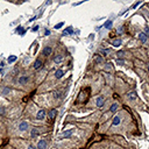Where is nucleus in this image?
I'll return each mask as SVG.
<instances>
[{"label": "nucleus", "mask_w": 149, "mask_h": 149, "mask_svg": "<svg viewBox=\"0 0 149 149\" xmlns=\"http://www.w3.org/2000/svg\"><path fill=\"white\" fill-rule=\"evenodd\" d=\"M16 59H18V57H16L15 55H11V56H9V57L7 58V62H8V63L11 64V63H14V62H15Z\"/></svg>", "instance_id": "21"}, {"label": "nucleus", "mask_w": 149, "mask_h": 149, "mask_svg": "<svg viewBox=\"0 0 149 149\" xmlns=\"http://www.w3.org/2000/svg\"><path fill=\"white\" fill-rule=\"evenodd\" d=\"M110 51H111V49H101L100 50V52L103 54V56H107L110 54Z\"/></svg>", "instance_id": "26"}, {"label": "nucleus", "mask_w": 149, "mask_h": 149, "mask_svg": "<svg viewBox=\"0 0 149 149\" xmlns=\"http://www.w3.org/2000/svg\"><path fill=\"white\" fill-rule=\"evenodd\" d=\"M144 30H146V33H144V34H146V35L149 37V27H146V28H144Z\"/></svg>", "instance_id": "33"}, {"label": "nucleus", "mask_w": 149, "mask_h": 149, "mask_svg": "<svg viewBox=\"0 0 149 149\" xmlns=\"http://www.w3.org/2000/svg\"><path fill=\"white\" fill-rule=\"evenodd\" d=\"M36 19H37V16H33L32 19L29 20V22H32V21H34V20H36Z\"/></svg>", "instance_id": "36"}, {"label": "nucleus", "mask_w": 149, "mask_h": 149, "mask_svg": "<svg viewBox=\"0 0 149 149\" xmlns=\"http://www.w3.org/2000/svg\"><path fill=\"white\" fill-rule=\"evenodd\" d=\"M42 66H43V62H42L40 58H37L35 62H34V69H35V70H40V69H42Z\"/></svg>", "instance_id": "3"}, {"label": "nucleus", "mask_w": 149, "mask_h": 149, "mask_svg": "<svg viewBox=\"0 0 149 149\" xmlns=\"http://www.w3.org/2000/svg\"><path fill=\"white\" fill-rule=\"evenodd\" d=\"M63 58H64L63 55H61V54H59V55H56V56L54 57V62H55L56 64H59V63L63 61Z\"/></svg>", "instance_id": "9"}, {"label": "nucleus", "mask_w": 149, "mask_h": 149, "mask_svg": "<svg viewBox=\"0 0 149 149\" xmlns=\"http://www.w3.org/2000/svg\"><path fill=\"white\" fill-rule=\"evenodd\" d=\"M123 32H125V29H123V27H118V29H117V33L118 34H123Z\"/></svg>", "instance_id": "29"}, {"label": "nucleus", "mask_w": 149, "mask_h": 149, "mask_svg": "<svg viewBox=\"0 0 149 149\" xmlns=\"http://www.w3.org/2000/svg\"><path fill=\"white\" fill-rule=\"evenodd\" d=\"M123 55H125V51H123V50H120V51H118V57H119V58L123 57Z\"/></svg>", "instance_id": "30"}, {"label": "nucleus", "mask_w": 149, "mask_h": 149, "mask_svg": "<svg viewBox=\"0 0 149 149\" xmlns=\"http://www.w3.org/2000/svg\"><path fill=\"white\" fill-rule=\"evenodd\" d=\"M15 33H18L19 35H21V36H23L25 34H26V29H23V27H16V29H15Z\"/></svg>", "instance_id": "12"}, {"label": "nucleus", "mask_w": 149, "mask_h": 149, "mask_svg": "<svg viewBox=\"0 0 149 149\" xmlns=\"http://www.w3.org/2000/svg\"><path fill=\"white\" fill-rule=\"evenodd\" d=\"M56 114H57V111H56V110H51V111H49V112H48V115H49V118H50L51 120L56 117Z\"/></svg>", "instance_id": "20"}, {"label": "nucleus", "mask_w": 149, "mask_h": 149, "mask_svg": "<svg viewBox=\"0 0 149 149\" xmlns=\"http://www.w3.org/2000/svg\"><path fill=\"white\" fill-rule=\"evenodd\" d=\"M117 110H118V104H113V105H111V107H110V112L114 113V112H115Z\"/></svg>", "instance_id": "23"}, {"label": "nucleus", "mask_w": 149, "mask_h": 149, "mask_svg": "<svg viewBox=\"0 0 149 149\" xmlns=\"http://www.w3.org/2000/svg\"><path fill=\"white\" fill-rule=\"evenodd\" d=\"M9 92H11L9 87H4V89L1 90V94H2V96H6L7 93H9Z\"/></svg>", "instance_id": "24"}, {"label": "nucleus", "mask_w": 149, "mask_h": 149, "mask_svg": "<svg viewBox=\"0 0 149 149\" xmlns=\"http://www.w3.org/2000/svg\"><path fill=\"white\" fill-rule=\"evenodd\" d=\"M148 71H149V65H148Z\"/></svg>", "instance_id": "39"}, {"label": "nucleus", "mask_w": 149, "mask_h": 149, "mask_svg": "<svg viewBox=\"0 0 149 149\" xmlns=\"http://www.w3.org/2000/svg\"><path fill=\"white\" fill-rule=\"evenodd\" d=\"M51 52H52V48L51 47H49V45H47V47H44V49L42 50V55L47 57V56H50Z\"/></svg>", "instance_id": "1"}, {"label": "nucleus", "mask_w": 149, "mask_h": 149, "mask_svg": "<svg viewBox=\"0 0 149 149\" xmlns=\"http://www.w3.org/2000/svg\"><path fill=\"white\" fill-rule=\"evenodd\" d=\"M139 40H140L142 43H146L147 40H148V36H147L144 33H140V34H139Z\"/></svg>", "instance_id": "11"}, {"label": "nucleus", "mask_w": 149, "mask_h": 149, "mask_svg": "<svg viewBox=\"0 0 149 149\" xmlns=\"http://www.w3.org/2000/svg\"><path fill=\"white\" fill-rule=\"evenodd\" d=\"M112 68H113V64L112 63H107V64L105 65L104 70L105 71H112Z\"/></svg>", "instance_id": "22"}, {"label": "nucleus", "mask_w": 149, "mask_h": 149, "mask_svg": "<svg viewBox=\"0 0 149 149\" xmlns=\"http://www.w3.org/2000/svg\"><path fill=\"white\" fill-rule=\"evenodd\" d=\"M104 101H105L104 97H103V96H99V97L97 98V100H96V105H97V107H103Z\"/></svg>", "instance_id": "7"}, {"label": "nucleus", "mask_w": 149, "mask_h": 149, "mask_svg": "<svg viewBox=\"0 0 149 149\" xmlns=\"http://www.w3.org/2000/svg\"><path fill=\"white\" fill-rule=\"evenodd\" d=\"M19 130L20 132H25V130L28 129V122L27 121H21V122L19 123Z\"/></svg>", "instance_id": "2"}, {"label": "nucleus", "mask_w": 149, "mask_h": 149, "mask_svg": "<svg viewBox=\"0 0 149 149\" xmlns=\"http://www.w3.org/2000/svg\"><path fill=\"white\" fill-rule=\"evenodd\" d=\"M112 45H113V47H120V45H121V40L120 39L112 40Z\"/></svg>", "instance_id": "19"}, {"label": "nucleus", "mask_w": 149, "mask_h": 149, "mask_svg": "<svg viewBox=\"0 0 149 149\" xmlns=\"http://www.w3.org/2000/svg\"><path fill=\"white\" fill-rule=\"evenodd\" d=\"M112 26H113V21L112 20H107L104 25V27L106 29H112Z\"/></svg>", "instance_id": "18"}, {"label": "nucleus", "mask_w": 149, "mask_h": 149, "mask_svg": "<svg viewBox=\"0 0 149 149\" xmlns=\"http://www.w3.org/2000/svg\"><path fill=\"white\" fill-rule=\"evenodd\" d=\"M39 28H40L39 25H35V26L33 27V29H32V30H33V32H37V30H39Z\"/></svg>", "instance_id": "32"}, {"label": "nucleus", "mask_w": 149, "mask_h": 149, "mask_svg": "<svg viewBox=\"0 0 149 149\" xmlns=\"http://www.w3.org/2000/svg\"><path fill=\"white\" fill-rule=\"evenodd\" d=\"M37 149H47V141H45V139H41L37 142Z\"/></svg>", "instance_id": "4"}, {"label": "nucleus", "mask_w": 149, "mask_h": 149, "mask_svg": "<svg viewBox=\"0 0 149 149\" xmlns=\"http://www.w3.org/2000/svg\"><path fill=\"white\" fill-rule=\"evenodd\" d=\"M117 63H118L119 65H123V64H125L123 59H121V58H118V59H117Z\"/></svg>", "instance_id": "31"}, {"label": "nucleus", "mask_w": 149, "mask_h": 149, "mask_svg": "<svg viewBox=\"0 0 149 149\" xmlns=\"http://www.w3.org/2000/svg\"><path fill=\"white\" fill-rule=\"evenodd\" d=\"M18 82H19L20 85H25L29 82V77H27V76H21V77H19V80H18Z\"/></svg>", "instance_id": "6"}, {"label": "nucleus", "mask_w": 149, "mask_h": 149, "mask_svg": "<svg viewBox=\"0 0 149 149\" xmlns=\"http://www.w3.org/2000/svg\"><path fill=\"white\" fill-rule=\"evenodd\" d=\"M127 97H128V99H130V100H135L136 97H137V94H136L134 91H132V92H128V93H127Z\"/></svg>", "instance_id": "15"}, {"label": "nucleus", "mask_w": 149, "mask_h": 149, "mask_svg": "<svg viewBox=\"0 0 149 149\" xmlns=\"http://www.w3.org/2000/svg\"><path fill=\"white\" fill-rule=\"evenodd\" d=\"M61 97H62L61 92H54V98H55V99H59Z\"/></svg>", "instance_id": "27"}, {"label": "nucleus", "mask_w": 149, "mask_h": 149, "mask_svg": "<svg viewBox=\"0 0 149 149\" xmlns=\"http://www.w3.org/2000/svg\"><path fill=\"white\" fill-rule=\"evenodd\" d=\"M63 26H64V22H58L57 25H55V29H59V28H62Z\"/></svg>", "instance_id": "28"}, {"label": "nucleus", "mask_w": 149, "mask_h": 149, "mask_svg": "<svg viewBox=\"0 0 149 149\" xmlns=\"http://www.w3.org/2000/svg\"><path fill=\"white\" fill-rule=\"evenodd\" d=\"M72 133H73V129H68L65 130L64 133L62 134V137H70L72 135Z\"/></svg>", "instance_id": "17"}, {"label": "nucleus", "mask_w": 149, "mask_h": 149, "mask_svg": "<svg viewBox=\"0 0 149 149\" xmlns=\"http://www.w3.org/2000/svg\"><path fill=\"white\" fill-rule=\"evenodd\" d=\"M0 106H1V105H0Z\"/></svg>", "instance_id": "40"}, {"label": "nucleus", "mask_w": 149, "mask_h": 149, "mask_svg": "<svg viewBox=\"0 0 149 149\" xmlns=\"http://www.w3.org/2000/svg\"><path fill=\"white\" fill-rule=\"evenodd\" d=\"M27 149H36V148H35V147H34L33 144H29V146H28V148H27Z\"/></svg>", "instance_id": "35"}, {"label": "nucleus", "mask_w": 149, "mask_h": 149, "mask_svg": "<svg viewBox=\"0 0 149 149\" xmlns=\"http://www.w3.org/2000/svg\"><path fill=\"white\" fill-rule=\"evenodd\" d=\"M63 76H64V71H63V70L59 69V70H56V71H55V78H56V79H61Z\"/></svg>", "instance_id": "10"}, {"label": "nucleus", "mask_w": 149, "mask_h": 149, "mask_svg": "<svg viewBox=\"0 0 149 149\" xmlns=\"http://www.w3.org/2000/svg\"><path fill=\"white\" fill-rule=\"evenodd\" d=\"M6 114V108L4 106H0V117H4Z\"/></svg>", "instance_id": "25"}, {"label": "nucleus", "mask_w": 149, "mask_h": 149, "mask_svg": "<svg viewBox=\"0 0 149 149\" xmlns=\"http://www.w3.org/2000/svg\"><path fill=\"white\" fill-rule=\"evenodd\" d=\"M39 135H40L39 129H36V128H33V129L30 130V136H32L33 139H34V137H37Z\"/></svg>", "instance_id": "16"}, {"label": "nucleus", "mask_w": 149, "mask_h": 149, "mask_svg": "<svg viewBox=\"0 0 149 149\" xmlns=\"http://www.w3.org/2000/svg\"><path fill=\"white\" fill-rule=\"evenodd\" d=\"M73 34V28L72 27H68L63 30V35H72Z\"/></svg>", "instance_id": "13"}, {"label": "nucleus", "mask_w": 149, "mask_h": 149, "mask_svg": "<svg viewBox=\"0 0 149 149\" xmlns=\"http://www.w3.org/2000/svg\"><path fill=\"white\" fill-rule=\"evenodd\" d=\"M94 62H96V63H98V64H101V63L104 62L103 56H100V55H94Z\"/></svg>", "instance_id": "14"}, {"label": "nucleus", "mask_w": 149, "mask_h": 149, "mask_svg": "<svg viewBox=\"0 0 149 149\" xmlns=\"http://www.w3.org/2000/svg\"><path fill=\"white\" fill-rule=\"evenodd\" d=\"M44 35H45V36L50 35V30H49V29H45V30H44Z\"/></svg>", "instance_id": "34"}, {"label": "nucleus", "mask_w": 149, "mask_h": 149, "mask_svg": "<svg viewBox=\"0 0 149 149\" xmlns=\"http://www.w3.org/2000/svg\"><path fill=\"white\" fill-rule=\"evenodd\" d=\"M0 68H4V62H1V63H0Z\"/></svg>", "instance_id": "37"}, {"label": "nucleus", "mask_w": 149, "mask_h": 149, "mask_svg": "<svg viewBox=\"0 0 149 149\" xmlns=\"http://www.w3.org/2000/svg\"><path fill=\"white\" fill-rule=\"evenodd\" d=\"M44 117H45V111L44 110L37 111V113H36V119H37V120H43Z\"/></svg>", "instance_id": "5"}, {"label": "nucleus", "mask_w": 149, "mask_h": 149, "mask_svg": "<svg viewBox=\"0 0 149 149\" xmlns=\"http://www.w3.org/2000/svg\"><path fill=\"white\" fill-rule=\"evenodd\" d=\"M120 122H121V117L115 115L112 120V126H118V125H120Z\"/></svg>", "instance_id": "8"}, {"label": "nucleus", "mask_w": 149, "mask_h": 149, "mask_svg": "<svg viewBox=\"0 0 149 149\" xmlns=\"http://www.w3.org/2000/svg\"><path fill=\"white\" fill-rule=\"evenodd\" d=\"M2 72H4V71H2V70H1V69H0V73H2Z\"/></svg>", "instance_id": "38"}]
</instances>
